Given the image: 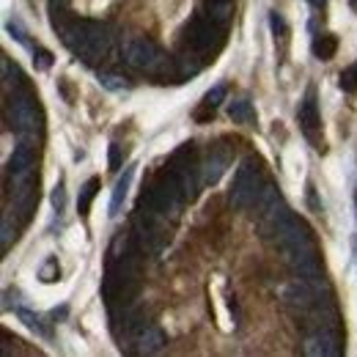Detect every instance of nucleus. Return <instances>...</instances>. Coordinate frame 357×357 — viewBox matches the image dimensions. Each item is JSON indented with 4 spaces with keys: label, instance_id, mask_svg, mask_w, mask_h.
<instances>
[{
    "label": "nucleus",
    "instance_id": "obj_11",
    "mask_svg": "<svg viewBox=\"0 0 357 357\" xmlns=\"http://www.w3.org/2000/svg\"><path fill=\"white\" fill-rule=\"evenodd\" d=\"M162 347H165V335L160 327H151V324H146L135 338L137 355H157V352H162Z\"/></svg>",
    "mask_w": 357,
    "mask_h": 357
},
{
    "label": "nucleus",
    "instance_id": "obj_27",
    "mask_svg": "<svg viewBox=\"0 0 357 357\" xmlns=\"http://www.w3.org/2000/svg\"><path fill=\"white\" fill-rule=\"evenodd\" d=\"M58 272H61V269H58V264L50 259L45 267H42V280H47V283H50V280H55V278H58Z\"/></svg>",
    "mask_w": 357,
    "mask_h": 357
},
{
    "label": "nucleus",
    "instance_id": "obj_32",
    "mask_svg": "<svg viewBox=\"0 0 357 357\" xmlns=\"http://www.w3.org/2000/svg\"><path fill=\"white\" fill-rule=\"evenodd\" d=\"M66 3L69 0H52V6H58V8H66Z\"/></svg>",
    "mask_w": 357,
    "mask_h": 357
},
{
    "label": "nucleus",
    "instance_id": "obj_7",
    "mask_svg": "<svg viewBox=\"0 0 357 357\" xmlns=\"http://www.w3.org/2000/svg\"><path fill=\"white\" fill-rule=\"evenodd\" d=\"M110 50V33L102 22H93V20H86V47L80 52V58L86 63H93L99 58H105Z\"/></svg>",
    "mask_w": 357,
    "mask_h": 357
},
{
    "label": "nucleus",
    "instance_id": "obj_33",
    "mask_svg": "<svg viewBox=\"0 0 357 357\" xmlns=\"http://www.w3.org/2000/svg\"><path fill=\"white\" fill-rule=\"evenodd\" d=\"M313 6H316V8H324V6H327V0H311Z\"/></svg>",
    "mask_w": 357,
    "mask_h": 357
},
{
    "label": "nucleus",
    "instance_id": "obj_35",
    "mask_svg": "<svg viewBox=\"0 0 357 357\" xmlns=\"http://www.w3.org/2000/svg\"><path fill=\"white\" fill-rule=\"evenodd\" d=\"M355 253H357V239H355Z\"/></svg>",
    "mask_w": 357,
    "mask_h": 357
},
{
    "label": "nucleus",
    "instance_id": "obj_3",
    "mask_svg": "<svg viewBox=\"0 0 357 357\" xmlns=\"http://www.w3.org/2000/svg\"><path fill=\"white\" fill-rule=\"evenodd\" d=\"M168 165L174 168V174H176L178 181H181L187 201H195V198H198V187L204 184V176H201V162H198L195 146H192V143H184L181 149H176V154L171 157V162H168Z\"/></svg>",
    "mask_w": 357,
    "mask_h": 357
},
{
    "label": "nucleus",
    "instance_id": "obj_34",
    "mask_svg": "<svg viewBox=\"0 0 357 357\" xmlns=\"http://www.w3.org/2000/svg\"><path fill=\"white\" fill-rule=\"evenodd\" d=\"M349 3H352V6H355V8H357V0H349Z\"/></svg>",
    "mask_w": 357,
    "mask_h": 357
},
{
    "label": "nucleus",
    "instance_id": "obj_26",
    "mask_svg": "<svg viewBox=\"0 0 357 357\" xmlns=\"http://www.w3.org/2000/svg\"><path fill=\"white\" fill-rule=\"evenodd\" d=\"M269 22H272L275 36H286V22L280 20V14H278V11H272V14H269Z\"/></svg>",
    "mask_w": 357,
    "mask_h": 357
},
{
    "label": "nucleus",
    "instance_id": "obj_6",
    "mask_svg": "<svg viewBox=\"0 0 357 357\" xmlns=\"http://www.w3.org/2000/svg\"><path fill=\"white\" fill-rule=\"evenodd\" d=\"M286 259H289V267H291V272H294L297 278H305V280H311V283H316V286H321V289H324L321 261H319V256H316L313 245L286 253Z\"/></svg>",
    "mask_w": 357,
    "mask_h": 357
},
{
    "label": "nucleus",
    "instance_id": "obj_31",
    "mask_svg": "<svg viewBox=\"0 0 357 357\" xmlns=\"http://www.w3.org/2000/svg\"><path fill=\"white\" fill-rule=\"evenodd\" d=\"M8 31H11L14 36H17V42H22V45H25V33L20 31V25H14V22H8Z\"/></svg>",
    "mask_w": 357,
    "mask_h": 357
},
{
    "label": "nucleus",
    "instance_id": "obj_20",
    "mask_svg": "<svg viewBox=\"0 0 357 357\" xmlns=\"http://www.w3.org/2000/svg\"><path fill=\"white\" fill-rule=\"evenodd\" d=\"M209 20L212 22H218L220 28L228 25V20H231V0H209Z\"/></svg>",
    "mask_w": 357,
    "mask_h": 357
},
{
    "label": "nucleus",
    "instance_id": "obj_22",
    "mask_svg": "<svg viewBox=\"0 0 357 357\" xmlns=\"http://www.w3.org/2000/svg\"><path fill=\"white\" fill-rule=\"evenodd\" d=\"M17 316H20V319L25 321V327H31L33 333H39V335H47V330L42 327V319H39L36 313H31V311H25V308H20V311H17Z\"/></svg>",
    "mask_w": 357,
    "mask_h": 357
},
{
    "label": "nucleus",
    "instance_id": "obj_10",
    "mask_svg": "<svg viewBox=\"0 0 357 357\" xmlns=\"http://www.w3.org/2000/svg\"><path fill=\"white\" fill-rule=\"evenodd\" d=\"M275 245H278L283 253H291V250L308 248V245H311V231H308V225L303 223L300 218H294L291 223L280 231V236L275 239Z\"/></svg>",
    "mask_w": 357,
    "mask_h": 357
},
{
    "label": "nucleus",
    "instance_id": "obj_16",
    "mask_svg": "<svg viewBox=\"0 0 357 357\" xmlns=\"http://www.w3.org/2000/svg\"><path fill=\"white\" fill-rule=\"evenodd\" d=\"M311 50L319 61H333L335 52H338V39H335L333 33H319V36L313 39Z\"/></svg>",
    "mask_w": 357,
    "mask_h": 357
},
{
    "label": "nucleus",
    "instance_id": "obj_28",
    "mask_svg": "<svg viewBox=\"0 0 357 357\" xmlns=\"http://www.w3.org/2000/svg\"><path fill=\"white\" fill-rule=\"evenodd\" d=\"M110 168H113V171L121 168V146H116V143L110 146Z\"/></svg>",
    "mask_w": 357,
    "mask_h": 357
},
{
    "label": "nucleus",
    "instance_id": "obj_12",
    "mask_svg": "<svg viewBox=\"0 0 357 357\" xmlns=\"http://www.w3.org/2000/svg\"><path fill=\"white\" fill-rule=\"evenodd\" d=\"M300 124H303V130L305 135L311 137L313 143H319V137H316V130L321 127V121H319V107H316V91H308V96H305V102H303V107H300Z\"/></svg>",
    "mask_w": 357,
    "mask_h": 357
},
{
    "label": "nucleus",
    "instance_id": "obj_14",
    "mask_svg": "<svg viewBox=\"0 0 357 357\" xmlns=\"http://www.w3.org/2000/svg\"><path fill=\"white\" fill-rule=\"evenodd\" d=\"M278 204H283V201H280V192H278V187H275V184H269V181H264L250 209H253L259 218H264V215H269V212H272Z\"/></svg>",
    "mask_w": 357,
    "mask_h": 357
},
{
    "label": "nucleus",
    "instance_id": "obj_15",
    "mask_svg": "<svg viewBox=\"0 0 357 357\" xmlns=\"http://www.w3.org/2000/svg\"><path fill=\"white\" fill-rule=\"evenodd\" d=\"M31 168H33V146L31 143L14 146V154L8 160V171L11 174H22V171H31Z\"/></svg>",
    "mask_w": 357,
    "mask_h": 357
},
{
    "label": "nucleus",
    "instance_id": "obj_18",
    "mask_svg": "<svg viewBox=\"0 0 357 357\" xmlns=\"http://www.w3.org/2000/svg\"><path fill=\"white\" fill-rule=\"evenodd\" d=\"M132 168H127L124 171V176L119 178V184H116V190H113V201H110V215L116 218L119 212H121V206H124V198H127V190H130V181H132Z\"/></svg>",
    "mask_w": 357,
    "mask_h": 357
},
{
    "label": "nucleus",
    "instance_id": "obj_24",
    "mask_svg": "<svg viewBox=\"0 0 357 357\" xmlns=\"http://www.w3.org/2000/svg\"><path fill=\"white\" fill-rule=\"evenodd\" d=\"M99 83H102L105 89H110V91H124V89H127L124 77H119V75H99Z\"/></svg>",
    "mask_w": 357,
    "mask_h": 357
},
{
    "label": "nucleus",
    "instance_id": "obj_21",
    "mask_svg": "<svg viewBox=\"0 0 357 357\" xmlns=\"http://www.w3.org/2000/svg\"><path fill=\"white\" fill-rule=\"evenodd\" d=\"M338 86L347 91V93H357V63L347 66V69L341 72V80H338Z\"/></svg>",
    "mask_w": 357,
    "mask_h": 357
},
{
    "label": "nucleus",
    "instance_id": "obj_23",
    "mask_svg": "<svg viewBox=\"0 0 357 357\" xmlns=\"http://www.w3.org/2000/svg\"><path fill=\"white\" fill-rule=\"evenodd\" d=\"M225 93H228V89L225 86H215L212 91H206V96H204V105H209V107H218L220 102L225 99Z\"/></svg>",
    "mask_w": 357,
    "mask_h": 357
},
{
    "label": "nucleus",
    "instance_id": "obj_8",
    "mask_svg": "<svg viewBox=\"0 0 357 357\" xmlns=\"http://www.w3.org/2000/svg\"><path fill=\"white\" fill-rule=\"evenodd\" d=\"M11 121L14 127L20 130L22 135H33L39 121H36V105L28 93H14L11 99Z\"/></svg>",
    "mask_w": 357,
    "mask_h": 357
},
{
    "label": "nucleus",
    "instance_id": "obj_30",
    "mask_svg": "<svg viewBox=\"0 0 357 357\" xmlns=\"http://www.w3.org/2000/svg\"><path fill=\"white\" fill-rule=\"evenodd\" d=\"M36 55H39V61H36L39 69H50V66H52V55H50L47 50H36Z\"/></svg>",
    "mask_w": 357,
    "mask_h": 357
},
{
    "label": "nucleus",
    "instance_id": "obj_13",
    "mask_svg": "<svg viewBox=\"0 0 357 357\" xmlns=\"http://www.w3.org/2000/svg\"><path fill=\"white\" fill-rule=\"evenodd\" d=\"M228 168V154L225 151H209L206 160L201 162V176H204V184H218L220 176Z\"/></svg>",
    "mask_w": 357,
    "mask_h": 357
},
{
    "label": "nucleus",
    "instance_id": "obj_19",
    "mask_svg": "<svg viewBox=\"0 0 357 357\" xmlns=\"http://www.w3.org/2000/svg\"><path fill=\"white\" fill-rule=\"evenodd\" d=\"M96 190H99V178L96 176L89 178V181L80 187V198H77V209H80V215H89L91 212V204H93V198H96Z\"/></svg>",
    "mask_w": 357,
    "mask_h": 357
},
{
    "label": "nucleus",
    "instance_id": "obj_5",
    "mask_svg": "<svg viewBox=\"0 0 357 357\" xmlns=\"http://www.w3.org/2000/svg\"><path fill=\"white\" fill-rule=\"evenodd\" d=\"M319 291H321V286H316L305 278H297L283 289V303L294 316H305L319 303Z\"/></svg>",
    "mask_w": 357,
    "mask_h": 357
},
{
    "label": "nucleus",
    "instance_id": "obj_29",
    "mask_svg": "<svg viewBox=\"0 0 357 357\" xmlns=\"http://www.w3.org/2000/svg\"><path fill=\"white\" fill-rule=\"evenodd\" d=\"M52 206H55V212L63 209V184H58V187L52 190Z\"/></svg>",
    "mask_w": 357,
    "mask_h": 357
},
{
    "label": "nucleus",
    "instance_id": "obj_4",
    "mask_svg": "<svg viewBox=\"0 0 357 357\" xmlns=\"http://www.w3.org/2000/svg\"><path fill=\"white\" fill-rule=\"evenodd\" d=\"M184 33H187V36H184L187 50L198 52L204 61H206V55H212V52L218 50V45H220V25L212 22L209 17H195V20L187 25Z\"/></svg>",
    "mask_w": 357,
    "mask_h": 357
},
{
    "label": "nucleus",
    "instance_id": "obj_25",
    "mask_svg": "<svg viewBox=\"0 0 357 357\" xmlns=\"http://www.w3.org/2000/svg\"><path fill=\"white\" fill-rule=\"evenodd\" d=\"M17 236V228H11V218L6 215L3 218V239H0V245H3V250H8V245H11V239Z\"/></svg>",
    "mask_w": 357,
    "mask_h": 357
},
{
    "label": "nucleus",
    "instance_id": "obj_2",
    "mask_svg": "<svg viewBox=\"0 0 357 357\" xmlns=\"http://www.w3.org/2000/svg\"><path fill=\"white\" fill-rule=\"evenodd\" d=\"M261 168L256 160H245L234 176V184H231V192H228V201L234 209H250L259 190H261Z\"/></svg>",
    "mask_w": 357,
    "mask_h": 357
},
{
    "label": "nucleus",
    "instance_id": "obj_1",
    "mask_svg": "<svg viewBox=\"0 0 357 357\" xmlns=\"http://www.w3.org/2000/svg\"><path fill=\"white\" fill-rule=\"evenodd\" d=\"M124 61H127V66H132L137 72H146V75H154V77H165L171 72L168 58L146 36L127 39V45H124Z\"/></svg>",
    "mask_w": 357,
    "mask_h": 357
},
{
    "label": "nucleus",
    "instance_id": "obj_17",
    "mask_svg": "<svg viewBox=\"0 0 357 357\" xmlns=\"http://www.w3.org/2000/svg\"><path fill=\"white\" fill-rule=\"evenodd\" d=\"M228 116H231V121L234 124H256V113H253V107H250V102L248 99H236V102H231L228 105Z\"/></svg>",
    "mask_w": 357,
    "mask_h": 357
},
{
    "label": "nucleus",
    "instance_id": "obj_9",
    "mask_svg": "<svg viewBox=\"0 0 357 357\" xmlns=\"http://www.w3.org/2000/svg\"><path fill=\"white\" fill-rule=\"evenodd\" d=\"M305 352L311 357H335L341 355V338L333 327H321L316 330L311 338L305 341Z\"/></svg>",
    "mask_w": 357,
    "mask_h": 357
}]
</instances>
